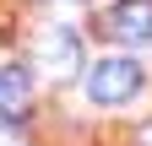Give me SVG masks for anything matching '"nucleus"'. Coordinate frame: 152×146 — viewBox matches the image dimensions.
<instances>
[{"mask_svg": "<svg viewBox=\"0 0 152 146\" xmlns=\"http://www.w3.org/2000/svg\"><path fill=\"white\" fill-rule=\"evenodd\" d=\"M141 92V65L125 60V54H109V60H92L87 70V98L103 103V108H120Z\"/></svg>", "mask_w": 152, "mask_h": 146, "instance_id": "f257e3e1", "label": "nucleus"}, {"mask_svg": "<svg viewBox=\"0 0 152 146\" xmlns=\"http://www.w3.org/2000/svg\"><path fill=\"white\" fill-rule=\"evenodd\" d=\"M38 70H44L49 81H65L82 70V38H76L71 27H49L44 38H38Z\"/></svg>", "mask_w": 152, "mask_h": 146, "instance_id": "f03ea898", "label": "nucleus"}, {"mask_svg": "<svg viewBox=\"0 0 152 146\" xmlns=\"http://www.w3.org/2000/svg\"><path fill=\"white\" fill-rule=\"evenodd\" d=\"M103 38L147 43L152 38V0H120L114 11H103Z\"/></svg>", "mask_w": 152, "mask_h": 146, "instance_id": "7ed1b4c3", "label": "nucleus"}, {"mask_svg": "<svg viewBox=\"0 0 152 146\" xmlns=\"http://www.w3.org/2000/svg\"><path fill=\"white\" fill-rule=\"evenodd\" d=\"M33 108V76L22 65H6L0 70V119H22Z\"/></svg>", "mask_w": 152, "mask_h": 146, "instance_id": "20e7f679", "label": "nucleus"}, {"mask_svg": "<svg viewBox=\"0 0 152 146\" xmlns=\"http://www.w3.org/2000/svg\"><path fill=\"white\" fill-rule=\"evenodd\" d=\"M136 146H152V119H147L141 130H136Z\"/></svg>", "mask_w": 152, "mask_h": 146, "instance_id": "39448f33", "label": "nucleus"}]
</instances>
